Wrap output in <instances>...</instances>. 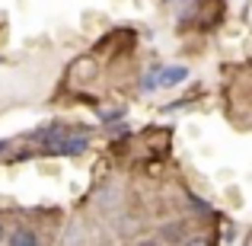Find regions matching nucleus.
Wrapping results in <instances>:
<instances>
[{
  "label": "nucleus",
  "instance_id": "nucleus-4",
  "mask_svg": "<svg viewBox=\"0 0 252 246\" xmlns=\"http://www.w3.org/2000/svg\"><path fill=\"white\" fill-rule=\"evenodd\" d=\"M6 246H42V240H38V234L29 224H16V227L6 234Z\"/></svg>",
  "mask_w": 252,
  "mask_h": 246
},
{
  "label": "nucleus",
  "instance_id": "nucleus-11",
  "mask_svg": "<svg viewBox=\"0 0 252 246\" xmlns=\"http://www.w3.org/2000/svg\"><path fill=\"white\" fill-rule=\"evenodd\" d=\"M3 240H6V224L0 221V243H3Z\"/></svg>",
  "mask_w": 252,
  "mask_h": 246
},
{
  "label": "nucleus",
  "instance_id": "nucleus-10",
  "mask_svg": "<svg viewBox=\"0 0 252 246\" xmlns=\"http://www.w3.org/2000/svg\"><path fill=\"white\" fill-rule=\"evenodd\" d=\"M10 144H13V141H10V138H0V157H3V150H6V147H10Z\"/></svg>",
  "mask_w": 252,
  "mask_h": 246
},
{
  "label": "nucleus",
  "instance_id": "nucleus-6",
  "mask_svg": "<svg viewBox=\"0 0 252 246\" xmlns=\"http://www.w3.org/2000/svg\"><path fill=\"white\" fill-rule=\"evenodd\" d=\"M96 198H99V208H102V211H112L118 205V198H122V192H118V189H102Z\"/></svg>",
  "mask_w": 252,
  "mask_h": 246
},
{
  "label": "nucleus",
  "instance_id": "nucleus-7",
  "mask_svg": "<svg viewBox=\"0 0 252 246\" xmlns=\"http://www.w3.org/2000/svg\"><path fill=\"white\" fill-rule=\"evenodd\" d=\"M160 86V64H154L150 70H144V77H141V90H157Z\"/></svg>",
  "mask_w": 252,
  "mask_h": 246
},
{
  "label": "nucleus",
  "instance_id": "nucleus-3",
  "mask_svg": "<svg viewBox=\"0 0 252 246\" xmlns=\"http://www.w3.org/2000/svg\"><path fill=\"white\" fill-rule=\"evenodd\" d=\"M141 227H144V217L134 214V211H125V214L115 217V234L122 237V240H134V237L141 234Z\"/></svg>",
  "mask_w": 252,
  "mask_h": 246
},
{
  "label": "nucleus",
  "instance_id": "nucleus-5",
  "mask_svg": "<svg viewBox=\"0 0 252 246\" xmlns=\"http://www.w3.org/2000/svg\"><path fill=\"white\" fill-rule=\"evenodd\" d=\"M189 80V68L185 64H166L160 68V86H179Z\"/></svg>",
  "mask_w": 252,
  "mask_h": 246
},
{
  "label": "nucleus",
  "instance_id": "nucleus-9",
  "mask_svg": "<svg viewBox=\"0 0 252 246\" xmlns=\"http://www.w3.org/2000/svg\"><path fill=\"white\" fill-rule=\"evenodd\" d=\"M182 246H214V240H211V237H204V234H189L182 240Z\"/></svg>",
  "mask_w": 252,
  "mask_h": 246
},
{
  "label": "nucleus",
  "instance_id": "nucleus-2",
  "mask_svg": "<svg viewBox=\"0 0 252 246\" xmlns=\"http://www.w3.org/2000/svg\"><path fill=\"white\" fill-rule=\"evenodd\" d=\"M185 237H189L185 221H163L160 227H157V243L160 246H182Z\"/></svg>",
  "mask_w": 252,
  "mask_h": 246
},
{
  "label": "nucleus",
  "instance_id": "nucleus-1",
  "mask_svg": "<svg viewBox=\"0 0 252 246\" xmlns=\"http://www.w3.org/2000/svg\"><path fill=\"white\" fill-rule=\"evenodd\" d=\"M90 150V135H70V138H61L55 141L51 147H45L42 154H51V157H80Z\"/></svg>",
  "mask_w": 252,
  "mask_h": 246
},
{
  "label": "nucleus",
  "instance_id": "nucleus-12",
  "mask_svg": "<svg viewBox=\"0 0 252 246\" xmlns=\"http://www.w3.org/2000/svg\"><path fill=\"white\" fill-rule=\"evenodd\" d=\"M246 246H252V230H249V237H246Z\"/></svg>",
  "mask_w": 252,
  "mask_h": 246
},
{
  "label": "nucleus",
  "instance_id": "nucleus-8",
  "mask_svg": "<svg viewBox=\"0 0 252 246\" xmlns=\"http://www.w3.org/2000/svg\"><path fill=\"white\" fill-rule=\"evenodd\" d=\"M189 211H191V214H211L214 208H211L201 195H189Z\"/></svg>",
  "mask_w": 252,
  "mask_h": 246
}]
</instances>
